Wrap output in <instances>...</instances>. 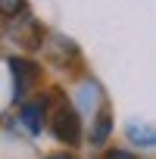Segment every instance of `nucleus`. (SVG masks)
<instances>
[{"mask_svg":"<svg viewBox=\"0 0 156 159\" xmlns=\"http://www.w3.org/2000/svg\"><path fill=\"white\" fill-rule=\"evenodd\" d=\"M50 128H53V134H56L62 143H78V137H81V119H78V112L72 109V103H69L59 91H56V100H53Z\"/></svg>","mask_w":156,"mask_h":159,"instance_id":"obj_1","label":"nucleus"},{"mask_svg":"<svg viewBox=\"0 0 156 159\" xmlns=\"http://www.w3.org/2000/svg\"><path fill=\"white\" fill-rule=\"evenodd\" d=\"M10 66H13V91H16V100H22L25 97V91H28V84L34 81V66L28 62V59H10Z\"/></svg>","mask_w":156,"mask_h":159,"instance_id":"obj_2","label":"nucleus"},{"mask_svg":"<svg viewBox=\"0 0 156 159\" xmlns=\"http://www.w3.org/2000/svg\"><path fill=\"white\" fill-rule=\"evenodd\" d=\"M44 106H47V100H34L31 106L22 109V125H25L31 134H38L41 125H44Z\"/></svg>","mask_w":156,"mask_h":159,"instance_id":"obj_3","label":"nucleus"},{"mask_svg":"<svg viewBox=\"0 0 156 159\" xmlns=\"http://www.w3.org/2000/svg\"><path fill=\"white\" fill-rule=\"evenodd\" d=\"M109 131H112V119H109V109H100V116H97V125H94V131H91V143H94V147L106 143Z\"/></svg>","mask_w":156,"mask_h":159,"instance_id":"obj_4","label":"nucleus"},{"mask_svg":"<svg viewBox=\"0 0 156 159\" xmlns=\"http://www.w3.org/2000/svg\"><path fill=\"white\" fill-rule=\"evenodd\" d=\"M128 137H131V143H140V147H153L156 143V128H150V125H128Z\"/></svg>","mask_w":156,"mask_h":159,"instance_id":"obj_5","label":"nucleus"},{"mask_svg":"<svg viewBox=\"0 0 156 159\" xmlns=\"http://www.w3.org/2000/svg\"><path fill=\"white\" fill-rule=\"evenodd\" d=\"M22 10H25V0H0V16H7V19L19 16Z\"/></svg>","mask_w":156,"mask_h":159,"instance_id":"obj_6","label":"nucleus"},{"mask_svg":"<svg viewBox=\"0 0 156 159\" xmlns=\"http://www.w3.org/2000/svg\"><path fill=\"white\" fill-rule=\"evenodd\" d=\"M106 159H137L134 153H128V150H109L106 153Z\"/></svg>","mask_w":156,"mask_h":159,"instance_id":"obj_7","label":"nucleus"},{"mask_svg":"<svg viewBox=\"0 0 156 159\" xmlns=\"http://www.w3.org/2000/svg\"><path fill=\"white\" fill-rule=\"evenodd\" d=\"M50 159H75V156H72V153H53Z\"/></svg>","mask_w":156,"mask_h":159,"instance_id":"obj_8","label":"nucleus"}]
</instances>
